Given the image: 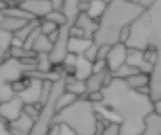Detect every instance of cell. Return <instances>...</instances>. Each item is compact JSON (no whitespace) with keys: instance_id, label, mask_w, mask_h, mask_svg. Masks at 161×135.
Returning <instances> with one entry per match:
<instances>
[{"instance_id":"obj_1","label":"cell","mask_w":161,"mask_h":135,"mask_svg":"<svg viewBox=\"0 0 161 135\" xmlns=\"http://www.w3.org/2000/svg\"><path fill=\"white\" fill-rule=\"evenodd\" d=\"M103 101L95 104L112 113L121 125V135H142L148 115L156 111L150 95L132 88L125 79L112 77L102 88Z\"/></svg>"},{"instance_id":"obj_2","label":"cell","mask_w":161,"mask_h":135,"mask_svg":"<svg viewBox=\"0 0 161 135\" xmlns=\"http://www.w3.org/2000/svg\"><path fill=\"white\" fill-rule=\"evenodd\" d=\"M144 11V8L132 0H111L98 20L93 41L98 45L111 46L120 42L122 30L131 25Z\"/></svg>"},{"instance_id":"obj_3","label":"cell","mask_w":161,"mask_h":135,"mask_svg":"<svg viewBox=\"0 0 161 135\" xmlns=\"http://www.w3.org/2000/svg\"><path fill=\"white\" fill-rule=\"evenodd\" d=\"M98 115L95 104L86 97H80L57 113L54 124L67 125L77 135H98Z\"/></svg>"},{"instance_id":"obj_4","label":"cell","mask_w":161,"mask_h":135,"mask_svg":"<svg viewBox=\"0 0 161 135\" xmlns=\"http://www.w3.org/2000/svg\"><path fill=\"white\" fill-rule=\"evenodd\" d=\"M66 74L67 73L64 71L61 76L53 83L51 94L46 102L42 106L31 135H46L54 125V119L58 113L57 103L58 98L66 90Z\"/></svg>"},{"instance_id":"obj_5","label":"cell","mask_w":161,"mask_h":135,"mask_svg":"<svg viewBox=\"0 0 161 135\" xmlns=\"http://www.w3.org/2000/svg\"><path fill=\"white\" fill-rule=\"evenodd\" d=\"M150 23L145 11L130 25V36L125 43L128 48L138 50H148L150 42Z\"/></svg>"},{"instance_id":"obj_6","label":"cell","mask_w":161,"mask_h":135,"mask_svg":"<svg viewBox=\"0 0 161 135\" xmlns=\"http://www.w3.org/2000/svg\"><path fill=\"white\" fill-rule=\"evenodd\" d=\"M37 70V67L26 65L21 59L9 57L1 61L0 65V83H13L25 77V73Z\"/></svg>"},{"instance_id":"obj_7","label":"cell","mask_w":161,"mask_h":135,"mask_svg":"<svg viewBox=\"0 0 161 135\" xmlns=\"http://www.w3.org/2000/svg\"><path fill=\"white\" fill-rule=\"evenodd\" d=\"M146 13L150 23V42L149 49L161 52V0H157Z\"/></svg>"},{"instance_id":"obj_8","label":"cell","mask_w":161,"mask_h":135,"mask_svg":"<svg viewBox=\"0 0 161 135\" xmlns=\"http://www.w3.org/2000/svg\"><path fill=\"white\" fill-rule=\"evenodd\" d=\"M73 23H68L62 26H59V36L57 41L54 43L53 49L51 53L49 54L50 59L54 66H60L66 57V55L69 54L68 51V42L70 39V28Z\"/></svg>"},{"instance_id":"obj_9","label":"cell","mask_w":161,"mask_h":135,"mask_svg":"<svg viewBox=\"0 0 161 135\" xmlns=\"http://www.w3.org/2000/svg\"><path fill=\"white\" fill-rule=\"evenodd\" d=\"M128 51L129 48L125 43L123 42H118L111 46V49L107 58L108 69L111 74L118 71L125 64H126Z\"/></svg>"},{"instance_id":"obj_10","label":"cell","mask_w":161,"mask_h":135,"mask_svg":"<svg viewBox=\"0 0 161 135\" xmlns=\"http://www.w3.org/2000/svg\"><path fill=\"white\" fill-rule=\"evenodd\" d=\"M24 108H25V102L17 95L12 100L7 102L0 103L1 119L7 122L14 121L22 116V114L24 113Z\"/></svg>"},{"instance_id":"obj_11","label":"cell","mask_w":161,"mask_h":135,"mask_svg":"<svg viewBox=\"0 0 161 135\" xmlns=\"http://www.w3.org/2000/svg\"><path fill=\"white\" fill-rule=\"evenodd\" d=\"M20 7L36 19L45 18L54 9L50 0H25Z\"/></svg>"},{"instance_id":"obj_12","label":"cell","mask_w":161,"mask_h":135,"mask_svg":"<svg viewBox=\"0 0 161 135\" xmlns=\"http://www.w3.org/2000/svg\"><path fill=\"white\" fill-rule=\"evenodd\" d=\"M28 79H29V83L26 89L21 94H19L18 96L22 99L25 104L40 103L44 81L39 79H31V78Z\"/></svg>"},{"instance_id":"obj_13","label":"cell","mask_w":161,"mask_h":135,"mask_svg":"<svg viewBox=\"0 0 161 135\" xmlns=\"http://www.w3.org/2000/svg\"><path fill=\"white\" fill-rule=\"evenodd\" d=\"M150 96L157 102L161 100V52H157V57L150 73Z\"/></svg>"},{"instance_id":"obj_14","label":"cell","mask_w":161,"mask_h":135,"mask_svg":"<svg viewBox=\"0 0 161 135\" xmlns=\"http://www.w3.org/2000/svg\"><path fill=\"white\" fill-rule=\"evenodd\" d=\"M112 74L110 71L107 69L103 71L99 72H93L87 80H86V86H87V93L86 96L93 91L102 90V88L108 85L110 80L112 79ZM85 96V97H86Z\"/></svg>"},{"instance_id":"obj_15","label":"cell","mask_w":161,"mask_h":135,"mask_svg":"<svg viewBox=\"0 0 161 135\" xmlns=\"http://www.w3.org/2000/svg\"><path fill=\"white\" fill-rule=\"evenodd\" d=\"M35 125V120L25 112L14 121L8 122V126L14 135H31Z\"/></svg>"},{"instance_id":"obj_16","label":"cell","mask_w":161,"mask_h":135,"mask_svg":"<svg viewBox=\"0 0 161 135\" xmlns=\"http://www.w3.org/2000/svg\"><path fill=\"white\" fill-rule=\"evenodd\" d=\"M73 24L82 29L85 34V37L90 39H93L94 35L98 29V21L91 17L85 11H81L79 13L75 22Z\"/></svg>"},{"instance_id":"obj_17","label":"cell","mask_w":161,"mask_h":135,"mask_svg":"<svg viewBox=\"0 0 161 135\" xmlns=\"http://www.w3.org/2000/svg\"><path fill=\"white\" fill-rule=\"evenodd\" d=\"M93 73V62L88 60L84 55H79L75 67L74 76L82 81H86Z\"/></svg>"},{"instance_id":"obj_18","label":"cell","mask_w":161,"mask_h":135,"mask_svg":"<svg viewBox=\"0 0 161 135\" xmlns=\"http://www.w3.org/2000/svg\"><path fill=\"white\" fill-rule=\"evenodd\" d=\"M142 135H161V114L154 111L146 117Z\"/></svg>"},{"instance_id":"obj_19","label":"cell","mask_w":161,"mask_h":135,"mask_svg":"<svg viewBox=\"0 0 161 135\" xmlns=\"http://www.w3.org/2000/svg\"><path fill=\"white\" fill-rule=\"evenodd\" d=\"M28 22V20L0 14V29L11 32L13 34L24 27Z\"/></svg>"},{"instance_id":"obj_20","label":"cell","mask_w":161,"mask_h":135,"mask_svg":"<svg viewBox=\"0 0 161 135\" xmlns=\"http://www.w3.org/2000/svg\"><path fill=\"white\" fill-rule=\"evenodd\" d=\"M66 91H69L77 97H85L87 93L86 81L76 79L74 74H66Z\"/></svg>"},{"instance_id":"obj_21","label":"cell","mask_w":161,"mask_h":135,"mask_svg":"<svg viewBox=\"0 0 161 135\" xmlns=\"http://www.w3.org/2000/svg\"><path fill=\"white\" fill-rule=\"evenodd\" d=\"M93 39L86 38H75L70 37L68 42V51L69 53L75 54L76 55H83L86 50L92 44Z\"/></svg>"},{"instance_id":"obj_22","label":"cell","mask_w":161,"mask_h":135,"mask_svg":"<svg viewBox=\"0 0 161 135\" xmlns=\"http://www.w3.org/2000/svg\"><path fill=\"white\" fill-rule=\"evenodd\" d=\"M13 39H14L13 33L0 29V58H1V61L11 57L10 49L12 47Z\"/></svg>"},{"instance_id":"obj_23","label":"cell","mask_w":161,"mask_h":135,"mask_svg":"<svg viewBox=\"0 0 161 135\" xmlns=\"http://www.w3.org/2000/svg\"><path fill=\"white\" fill-rule=\"evenodd\" d=\"M128 83V85L134 88V89H141L143 87L150 86V74L149 73H144V72H139L137 74H134L127 79H125Z\"/></svg>"},{"instance_id":"obj_24","label":"cell","mask_w":161,"mask_h":135,"mask_svg":"<svg viewBox=\"0 0 161 135\" xmlns=\"http://www.w3.org/2000/svg\"><path fill=\"white\" fill-rule=\"evenodd\" d=\"M79 3L80 0H65L64 2L62 11L71 23H74L75 22L77 16L81 12L79 9Z\"/></svg>"},{"instance_id":"obj_25","label":"cell","mask_w":161,"mask_h":135,"mask_svg":"<svg viewBox=\"0 0 161 135\" xmlns=\"http://www.w3.org/2000/svg\"><path fill=\"white\" fill-rule=\"evenodd\" d=\"M54 43L49 39L47 35L41 34V36L38 38L37 41L35 42L32 50L38 55V54H50L53 49Z\"/></svg>"},{"instance_id":"obj_26","label":"cell","mask_w":161,"mask_h":135,"mask_svg":"<svg viewBox=\"0 0 161 135\" xmlns=\"http://www.w3.org/2000/svg\"><path fill=\"white\" fill-rule=\"evenodd\" d=\"M1 14L3 15H8V16H12L20 19H25V20H34L36 19L34 16H32L30 13H28L26 10L22 8L19 6H8L6 8L1 10Z\"/></svg>"},{"instance_id":"obj_27","label":"cell","mask_w":161,"mask_h":135,"mask_svg":"<svg viewBox=\"0 0 161 135\" xmlns=\"http://www.w3.org/2000/svg\"><path fill=\"white\" fill-rule=\"evenodd\" d=\"M41 24V21L40 19H34L29 21L24 27H22L20 30H18L17 32L14 33V38L18 39L19 40L25 42V40L27 39V37L30 35V33L37 28L39 25Z\"/></svg>"},{"instance_id":"obj_28","label":"cell","mask_w":161,"mask_h":135,"mask_svg":"<svg viewBox=\"0 0 161 135\" xmlns=\"http://www.w3.org/2000/svg\"><path fill=\"white\" fill-rule=\"evenodd\" d=\"M54 64L52 63L49 54H38L37 55V70L43 72H50L54 70Z\"/></svg>"},{"instance_id":"obj_29","label":"cell","mask_w":161,"mask_h":135,"mask_svg":"<svg viewBox=\"0 0 161 135\" xmlns=\"http://www.w3.org/2000/svg\"><path fill=\"white\" fill-rule=\"evenodd\" d=\"M78 98L80 97H77L76 95L69 92V91H64L60 97L58 98V103H57V110L58 112L68 107L69 105H71L74 101H75Z\"/></svg>"},{"instance_id":"obj_30","label":"cell","mask_w":161,"mask_h":135,"mask_svg":"<svg viewBox=\"0 0 161 135\" xmlns=\"http://www.w3.org/2000/svg\"><path fill=\"white\" fill-rule=\"evenodd\" d=\"M17 94L9 83H0V103L7 102L16 97Z\"/></svg>"},{"instance_id":"obj_31","label":"cell","mask_w":161,"mask_h":135,"mask_svg":"<svg viewBox=\"0 0 161 135\" xmlns=\"http://www.w3.org/2000/svg\"><path fill=\"white\" fill-rule=\"evenodd\" d=\"M108 5L98 1V0H92L91 2V5H90V8L87 11V13L92 17L93 19L95 20H99V18L101 17V15L103 14V12L105 11L106 9V7Z\"/></svg>"},{"instance_id":"obj_32","label":"cell","mask_w":161,"mask_h":135,"mask_svg":"<svg viewBox=\"0 0 161 135\" xmlns=\"http://www.w3.org/2000/svg\"><path fill=\"white\" fill-rule=\"evenodd\" d=\"M10 55L11 57H15L18 59H24L27 57H36L37 54L33 50L25 49L24 46L22 47H14L12 46L10 49Z\"/></svg>"},{"instance_id":"obj_33","label":"cell","mask_w":161,"mask_h":135,"mask_svg":"<svg viewBox=\"0 0 161 135\" xmlns=\"http://www.w3.org/2000/svg\"><path fill=\"white\" fill-rule=\"evenodd\" d=\"M46 20H49L53 23H55L56 24H58V26H62L66 23H69L66 15L64 14V12L62 10H56V9H53L46 17H45Z\"/></svg>"},{"instance_id":"obj_34","label":"cell","mask_w":161,"mask_h":135,"mask_svg":"<svg viewBox=\"0 0 161 135\" xmlns=\"http://www.w3.org/2000/svg\"><path fill=\"white\" fill-rule=\"evenodd\" d=\"M141 72L138 69H136L135 67L130 66L129 64H125L118 71H116L115 73H112V76L115 78H122V79H127L128 77L137 74Z\"/></svg>"},{"instance_id":"obj_35","label":"cell","mask_w":161,"mask_h":135,"mask_svg":"<svg viewBox=\"0 0 161 135\" xmlns=\"http://www.w3.org/2000/svg\"><path fill=\"white\" fill-rule=\"evenodd\" d=\"M41 34H42V30H41V26L39 25L37 28H35V29L30 33V35H29V36L27 37V39L25 40V42H24V47H25V49L32 50V48H33L35 42L37 41V39H38V38L41 36Z\"/></svg>"},{"instance_id":"obj_36","label":"cell","mask_w":161,"mask_h":135,"mask_svg":"<svg viewBox=\"0 0 161 135\" xmlns=\"http://www.w3.org/2000/svg\"><path fill=\"white\" fill-rule=\"evenodd\" d=\"M101 135H121V125L119 121H111L107 124Z\"/></svg>"},{"instance_id":"obj_37","label":"cell","mask_w":161,"mask_h":135,"mask_svg":"<svg viewBox=\"0 0 161 135\" xmlns=\"http://www.w3.org/2000/svg\"><path fill=\"white\" fill-rule=\"evenodd\" d=\"M40 21H41V24H40L41 30H42V33L44 35H49L50 33H52L55 30L59 28V26L58 24H56L55 23H53L49 20H46L45 18L40 19Z\"/></svg>"},{"instance_id":"obj_38","label":"cell","mask_w":161,"mask_h":135,"mask_svg":"<svg viewBox=\"0 0 161 135\" xmlns=\"http://www.w3.org/2000/svg\"><path fill=\"white\" fill-rule=\"evenodd\" d=\"M28 83H29V79L26 78V77H24L21 80H18V81H15V82L11 83V86H12V88L15 91V93L17 95H19V94H21L22 92H24L26 89V87L28 86Z\"/></svg>"},{"instance_id":"obj_39","label":"cell","mask_w":161,"mask_h":135,"mask_svg":"<svg viewBox=\"0 0 161 135\" xmlns=\"http://www.w3.org/2000/svg\"><path fill=\"white\" fill-rule=\"evenodd\" d=\"M98 49H99V45L96 44L94 41L92 42V44L86 50V52L84 53V56L92 61V62H95L96 59H97V54H98Z\"/></svg>"},{"instance_id":"obj_40","label":"cell","mask_w":161,"mask_h":135,"mask_svg":"<svg viewBox=\"0 0 161 135\" xmlns=\"http://www.w3.org/2000/svg\"><path fill=\"white\" fill-rule=\"evenodd\" d=\"M111 49V45L108 44H101L99 45L98 54H97V59L96 60H105L107 61L108 55L109 54V51Z\"/></svg>"},{"instance_id":"obj_41","label":"cell","mask_w":161,"mask_h":135,"mask_svg":"<svg viewBox=\"0 0 161 135\" xmlns=\"http://www.w3.org/2000/svg\"><path fill=\"white\" fill-rule=\"evenodd\" d=\"M86 98H87L88 100H90L92 103L98 104V103H100V102L103 101L104 95H103V93H102V90H98V91H93V92L89 93V94L86 96Z\"/></svg>"},{"instance_id":"obj_42","label":"cell","mask_w":161,"mask_h":135,"mask_svg":"<svg viewBox=\"0 0 161 135\" xmlns=\"http://www.w3.org/2000/svg\"><path fill=\"white\" fill-rule=\"evenodd\" d=\"M107 69H108L107 61H105V60H96L95 62H93V72L103 71V70H105Z\"/></svg>"},{"instance_id":"obj_43","label":"cell","mask_w":161,"mask_h":135,"mask_svg":"<svg viewBox=\"0 0 161 135\" xmlns=\"http://www.w3.org/2000/svg\"><path fill=\"white\" fill-rule=\"evenodd\" d=\"M0 135H14L9 130L8 126V122L3 119H1V124H0Z\"/></svg>"},{"instance_id":"obj_44","label":"cell","mask_w":161,"mask_h":135,"mask_svg":"<svg viewBox=\"0 0 161 135\" xmlns=\"http://www.w3.org/2000/svg\"><path fill=\"white\" fill-rule=\"evenodd\" d=\"M58 125H59V134L58 135H77L67 125H64V124H58Z\"/></svg>"},{"instance_id":"obj_45","label":"cell","mask_w":161,"mask_h":135,"mask_svg":"<svg viewBox=\"0 0 161 135\" xmlns=\"http://www.w3.org/2000/svg\"><path fill=\"white\" fill-rule=\"evenodd\" d=\"M50 2H51L52 7H53L54 9H56V10H62V8H63L65 0H50Z\"/></svg>"},{"instance_id":"obj_46","label":"cell","mask_w":161,"mask_h":135,"mask_svg":"<svg viewBox=\"0 0 161 135\" xmlns=\"http://www.w3.org/2000/svg\"><path fill=\"white\" fill-rule=\"evenodd\" d=\"M156 1L157 0H139V4L145 9H148L155 4Z\"/></svg>"},{"instance_id":"obj_47","label":"cell","mask_w":161,"mask_h":135,"mask_svg":"<svg viewBox=\"0 0 161 135\" xmlns=\"http://www.w3.org/2000/svg\"><path fill=\"white\" fill-rule=\"evenodd\" d=\"M47 36H48L49 39H50L53 43H55V42L57 41V39H58V36H59V28L57 29V30H55L54 32L50 33V34L47 35Z\"/></svg>"},{"instance_id":"obj_48","label":"cell","mask_w":161,"mask_h":135,"mask_svg":"<svg viewBox=\"0 0 161 135\" xmlns=\"http://www.w3.org/2000/svg\"><path fill=\"white\" fill-rule=\"evenodd\" d=\"M59 134V125L58 124H54L48 133L46 135H58Z\"/></svg>"},{"instance_id":"obj_49","label":"cell","mask_w":161,"mask_h":135,"mask_svg":"<svg viewBox=\"0 0 161 135\" xmlns=\"http://www.w3.org/2000/svg\"><path fill=\"white\" fill-rule=\"evenodd\" d=\"M155 108H156V111L158 113L161 114V100H159L157 102H155Z\"/></svg>"},{"instance_id":"obj_50","label":"cell","mask_w":161,"mask_h":135,"mask_svg":"<svg viewBox=\"0 0 161 135\" xmlns=\"http://www.w3.org/2000/svg\"><path fill=\"white\" fill-rule=\"evenodd\" d=\"M98 1H100V2H102V3H104V4H106V5H108V4L110 3L111 0H98Z\"/></svg>"},{"instance_id":"obj_51","label":"cell","mask_w":161,"mask_h":135,"mask_svg":"<svg viewBox=\"0 0 161 135\" xmlns=\"http://www.w3.org/2000/svg\"><path fill=\"white\" fill-rule=\"evenodd\" d=\"M92 0H80V2H92Z\"/></svg>"},{"instance_id":"obj_52","label":"cell","mask_w":161,"mask_h":135,"mask_svg":"<svg viewBox=\"0 0 161 135\" xmlns=\"http://www.w3.org/2000/svg\"><path fill=\"white\" fill-rule=\"evenodd\" d=\"M132 1H134V2H136V3H139V0H132Z\"/></svg>"},{"instance_id":"obj_53","label":"cell","mask_w":161,"mask_h":135,"mask_svg":"<svg viewBox=\"0 0 161 135\" xmlns=\"http://www.w3.org/2000/svg\"><path fill=\"white\" fill-rule=\"evenodd\" d=\"M3 1H5V2H7V3H8V1H10V0H3Z\"/></svg>"}]
</instances>
